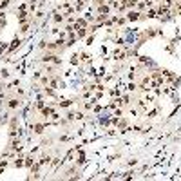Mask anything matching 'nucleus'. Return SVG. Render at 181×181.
Here are the masks:
<instances>
[{"label":"nucleus","instance_id":"obj_1","mask_svg":"<svg viewBox=\"0 0 181 181\" xmlns=\"http://www.w3.org/2000/svg\"><path fill=\"white\" fill-rule=\"evenodd\" d=\"M125 18H127L129 22H136V20H140V18H141V13H140V11H132V9H131V11L127 13V16H125Z\"/></svg>","mask_w":181,"mask_h":181},{"label":"nucleus","instance_id":"obj_2","mask_svg":"<svg viewBox=\"0 0 181 181\" xmlns=\"http://www.w3.org/2000/svg\"><path fill=\"white\" fill-rule=\"evenodd\" d=\"M7 109L9 111H13V109H16V107H20L22 105V100H18V98H11V100H7Z\"/></svg>","mask_w":181,"mask_h":181},{"label":"nucleus","instance_id":"obj_3","mask_svg":"<svg viewBox=\"0 0 181 181\" xmlns=\"http://www.w3.org/2000/svg\"><path fill=\"white\" fill-rule=\"evenodd\" d=\"M20 44H22V38H18V36H16V38H15V40L11 42V45L7 47V53L11 54V53H13V51H15L16 47H20Z\"/></svg>","mask_w":181,"mask_h":181},{"label":"nucleus","instance_id":"obj_4","mask_svg":"<svg viewBox=\"0 0 181 181\" xmlns=\"http://www.w3.org/2000/svg\"><path fill=\"white\" fill-rule=\"evenodd\" d=\"M31 129H34V134L42 136V134L45 132V123H36V125H34V127H31Z\"/></svg>","mask_w":181,"mask_h":181},{"label":"nucleus","instance_id":"obj_5","mask_svg":"<svg viewBox=\"0 0 181 181\" xmlns=\"http://www.w3.org/2000/svg\"><path fill=\"white\" fill-rule=\"evenodd\" d=\"M9 5H11V0H2V2H0V9H2V11L7 9Z\"/></svg>","mask_w":181,"mask_h":181},{"label":"nucleus","instance_id":"obj_6","mask_svg":"<svg viewBox=\"0 0 181 181\" xmlns=\"http://www.w3.org/2000/svg\"><path fill=\"white\" fill-rule=\"evenodd\" d=\"M80 56H82V62H85V63H89V62H91V56H89L87 53H82Z\"/></svg>","mask_w":181,"mask_h":181}]
</instances>
